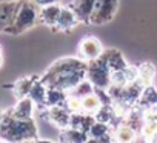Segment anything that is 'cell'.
I'll list each match as a JSON object with an SVG mask.
<instances>
[{
	"mask_svg": "<svg viewBox=\"0 0 157 143\" xmlns=\"http://www.w3.org/2000/svg\"><path fill=\"white\" fill-rule=\"evenodd\" d=\"M0 2H16V0H0Z\"/></svg>",
	"mask_w": 157,
	"mask_h": 143,
	"instance_id": "cell-29",
	"label": "cell"
},
{
	"mask_svg": "<svg viewBox=\"0 0 157 143\" xmlns=\"http://www.w3.org/2000/svg\"><path fill=\"white\" fill-rule=\"evenodd\" d=\"M119 0H97L94 11L91 14L90 23L91 25H105L111 22L117 13Z\"/></svg>",
	"mask_w": 157,
	"mask_h": 143,
	"instance_id": "cell-4",
	"label": "cell"
},
{
	"mask_svg": "<svg viewBox=\"0 0 157 143\" xmlns=\"http://www.w3.org/2000/svg\"><path fill=\"white\" fill-rule=\"evenodd\" d=\"M137 102H139V105L142 106V109L155 108V106H157V91H155V88H154L152 85L143 88V92L140 94V97H139Z\"/></svg>",
	"mask_w": 157,
	"mask_h": 143,
	"instance_id": "cell-19",
	"label": "cell"
},
{
	"mask_svg": "<svg viewBox=\"0 0 157 143\" xmlns=\"http://www.w3.org/2000/svg\"><path fill=\"white\" fill-rule=\"evenodd\" d=\"M48 119L59 128L65 129L69 126V120H71V112L66 109L65 105H57V106H51L48 108Z\"/></svg>",
	"mask_w": 157,
	"mask_h": 143,
	"instance_id": "cell-9",
	"label": "cell"
},
{
	"mask_svg": "<svg viewBox=\"0 0 157 143\" xmlns=\"http://www.w3.org/2000/svg\"><path fill=\"white\" fill-rule=\"evenodd\" d=\"M86 66H88V62H85L82 58L66 57V58L57 60L46 71L45 76H57V74H63V73H71V71H83V73H86Z\"/></svg>",
	"mask_w": 157,
	"mask_h": 143,
	"instance_id": "cell-6",
	"label": "cell"
},
{
	"mask_svg": "<svg viewBox=\"0 0 157 143\" xmlns=\"http://www.w3.org/2000/svg\"><path fill=\"white\" fill-rule=\"evenodd\" d=\"M63 105L66 106V109L69 112H78V111H82V97H78L75 94H68Z\"/></svg>",
	"mask_w": 157,
	"mask_h": 143,
	"instance_id": "cell-25",
	"label": "cell"
},
{
	"mask_svg": "<svg viewBox=\"0 0 157 143\" xmlns=\"http://www.w3.org/2000/svg\"><path fill=\"white\" fill-rule=\"evenodd\" d=\"M116 140L117 141H123V143H129V141H134L136 140V129L131 126V125H120L117 126L116 132Z\"/></svg>",
	"mask_w": 157,
	"mask_h": 143,
	"instance_id": "cell-22",
	"label": "cell"
},
{
	"mask_svg": "<svg viewBox=\"0 0 157 143\" xmlns=\"http://www.w3.org/2000/svg\"><path fill=\"white\" fill-rule=\"evenodd\" d=\"M3 65V51H2V45H0V68Z\"/></svg>",
	"mask_w": 157,
	"mask_h": 143,
	"instance_id": "cell-28",
	"label": "cell"
},
{
	"mask_svg": "<svg viewBox=\"0 0 157 143\" xmlns=\"http://www.w3.org/2000/svg\"><path fill=\"white\" fill-rule=\"evenodd\" d=\"M0 140L34 141L37 140V126L33 119H17L8 111L3 114L0 123Z\"/></svg>",
	"mask_w": 157,
	"mask_h": 143,
	"instance_id": "cell-1",
	"label": "cell"
},
{
	"mask_svg": "<svg viewBox=\"0 0 157 143\" xmlns=\"http://www.w3.org/2000/svg\"><path fill=\"white\" fill-rule=\"evenodd\" d=\"M102 58L105 60V63L109 66L111 73L113 71H120V69H125L128 65L125 62V57L122 55V52L119 49H108V51H103L102 54Z\"/></svg>",
	"mask_w": 157,
	"mask_h": 143,
	"instance_id": "cell-13",
	"label": "cell"
},
{
	"mask_svg": "<svg viewBox=\"0 0 157 143\" xmlns=\"http://www.w3.org/2000/svg\"><path fill=\"white\" fill-rule=\"evenodd\" d=\"M36 80H39L37 77L31 76V77H23L20 80L16 82V85L13 86V91H14V96L17 99H23L26 96H29V91L33 88V85L36 83Z\"/></svg>",
	"mask_w": 157,
	"mask_h": 143,
	"instance_id": "cell-18",
	"label": "cell"
},
{
	"mask_svg": "<svg viewBox=\"0 0 157 143\" xmlns=\"http://www.w3.org/2000/svg\"><path fill=\"white\" fill-rule=\"evenodd\" d=\"M139 77L137 80L146 88V86H151L152 82H154V77H155V66L149 62H145L142 63L139 68Z\"/></svg>",
	"mask_w": 157,
	"mask_h": 143,
	"instance_id": "cell-16",
	"label": "cell"
},
{
	"mask_svg": "<svg viewBox=\"0 0 157 143\" xmlns=\"http://www.w3.org/2000/svg\"><path fill=\"white\" fill-rule=\"evenodd\" d=\"M2 119H3V114H2V112H0V123H2Z\"/></svg>",
	"mask_w": 157,
	"mask_h": 143,
	"instance_id": "cell-30",
	"label": "cell"
},
{
	"mask_svg": "<svg viewBox=\"0 0 157 143\" xmlns=\"http://www.w3.org/2000/svg\"><path fill=\"white\" fill-rule=\"evenodd\" d=\"M66 99V91L60 89V88H56V86H49L48 91H46V108H51V106H57V105H63Z\"/></svg>",
	"mask_w": 157,
	"mask_h": 143,
	"instance_id": "cell-21",
	"label": "cell"
},
{
	"mask_svg": "<svg viewBox=\"0 0 157 143\" xmlns=\"http://www.w3.org/2000/svg\"><path fill=\"white\" fill-rule=\"evenodd\" d=\"M46 91H48V86L42 80H36V83L33 85V88L29 91V97L33 99L36 106L46 108V105H45V102H46Z\"/></svg>",
	"mask_w": 157,
	"mask_h": 143,
	"instance_id": "cell-15",
	"label": "cell"
},
{
	"mask_svg": "<svg viewBox=\"0 0 157 143\" xmlns=\"http://www.w3.org/2000/svg\"><path fill=\"white\" fill-rule=\"evenodd\" d=\"M77 23H78V19H77L75 13L72 11V8H71L69 5H68V6H62V11H60V16H59L56 29H57V31L68 32V31H71Z\"/></svg>",
	"mask_w": 157,
	"mask_h": 143,
	"instance_id": "cell-10",
	"label": "cell"
},
{
	"mask_svg": "<svg viewBox=\"0 0 157 143\" xmlns=\"http://www.w3.org/2000/svg\"><path fill=\"white\" fill-rule=\"evenodd\" d=\"M60 11H62V6L59 3H51V5L40 6V22H43L48 26L56 28Z\"/></svg>",
	"mask_w": 157,
	"mask_h": 143,
	"instance_id": "cell-14",
	"label": "cell"
},
{
	"mask_svg": "<svg viewBox=\"0 0 157 143\" xmlns=\"http://www.w3.org/2000/svg\"><path fill=\"white\" fill-rule=\"evenodd\" d=\"M94 91H96L94 85H93L88 79H83L82 82L77 83V86H75L71 92L75 94V96H78V97H85V96H88V94H91V92H94Z\"/></svg>",
	"mask_w": 157,
	"mask_h": 143,
	"instance_id": "cell-24",
	"label": "cell"
},
{
	"mask_svg": "<svg viewBox=\"0 0 157 143\" xmlns=\"http://www.w3.org/2000/svg\"><path fill=\"white\" fill-rule=\"evenodd\" d=\"M96 2L97 0H72V2L69 3V6L75 13L78 22L90 23V19H91V14L94 11Z\"/></svg>",
	"mask_w": 157,
	"mask_h": 143,
	"instance_id": "cell-7",
	"label": "cell"
},
{
	"mask_svg": "<svg viewBox=\"0 0 157 143\" xmlns=\"http://www.w3.org/2000/svg\"><path fill=\"white\" fill-rule=\"evenodd\" d=\"M85 76L94 85L96 89H105L106 91L111 86V69L102 57L97 58V60L88 62Z\"/></svg>",
	"mask_w": 157,
	"mask_h": 143,
	"instance_id": "cell-3",
	"label": "cell"
},
{
	"mask_svg": "<svg viewBox=\"0 0 157 143\" xmlns=\"http://www.w3.org/2000/svg\"><path fill=\"white\" fill-rule=\"evenodd\" d=\"M88 141H111L113 137L109 134V125L106 122L96 120L88 131Z\"/></svg>",
	"mask_w": 157,
	"mask_h": 143,
	"instance_id": "cell-11",
	"label": "cell"
},
{
	"mask_svg": "<svg viewBox=\"0 0 157 143\" xmlns=\"http://www.w3.org/2000/svg\"><path fill=\"white\" fill-rule=\"evenodd\" d=\"M102 54H103L102 42L94 36H88V37L82 39L80 43H78V57L85 62L97 60L102 57Z\"/></svg>",
	"mask_w": 157,
	"mask_h": 143,
	"instance_id": "cell-5",
	"label": "cell"
},
{
	"mask_svg": "<svg viewBox=\"0 0 157 143\" xmlns=\"http://www.w3.org/2000/svg\"><path fill=\"white\" fill-rule=\"evenodd\" d=\"M103 102L100 99V96L94 91L85 97H82V111L83 112H88V114H96L100 108H102Z\"/></svg>",
	"mask_w": 157,
	"mask_h": 143,
	"instance_id": "cell-17",
	"label": "cell"
},
{
	"mask_svg": "<svg viewBox=\"0 0 157 143\" xmlns=\"http://www.w3.org/2000/svg\"><path fill=\"white\" fill-rule=\"evenodd\" d=\"M39 6H45V5H51V3H59L60 0H34Z\"/></svg>",
	"mask_w": 157,
	"mask_h": 143,
	"instance_id": "cell-27",
	"label": "cell"
},
{
	"mask_svg": "<svg viewBox=\"0 0 157 143\" xmlns=\"http://www.w3.org/2000/svg\"><path fill=\"white\" fill-rule=\"evenodd\" d=\"M39 20H40V6L34 0H20L16 17H14L11 26L5 32L22 34V32L31 29Z\"/></svg>",
	"mask_w": 157,
	"mask_h": 143,
	"instance_id": "cell-2",
	"label": "cell"
},
{
	"mask_svg": "<svg viewBox=\"0 0 157 143\" xmlns=\"http://www.w3.org/2000/svg\"><path fill=\"white\" fill-rule=\"evenodd\" d=\"M88 132L82 131V129H77V128H72V126H68L63 129L62 132V140L63 141H74V143H83V141H88Z\"/></svg>",
	"mask_w": 157,
	"mask_h": 143,
	"instance_id": "cell-20",
	"label": "cell"
},
{
	"mask_svg": "<svg viewBox=\"0 0 157 143\" xmlns=\"http://www.w3.org/2000/svg\"><path fill=\"white\" fill-rule=\"evenodd\" d=\"M19 2L20 0H16V2H0V31H6L14 17L16 13L19 9Z\"/></svg>",
	"mask_w": 157,
	"mask_h": 143,
	"instance_id": "cell-8",
	"label": "cell"
},
{
	"mask_svg": "<svg viewBox=\"0 0 157 143\" xmlns=\"http://www.w3.org/2000/svg\"><path fill=\"white\" fill-rule=\"evenodd\" d=\"M34 106L36 103L33 102V99L29 96L23 97V99H19L17 105L10 109L11 114L17 119H33V114H34Z\"/></svg>",
	"mask_w": 157,
	"mask_h": 143,
	"instance_id": "cell-12",
	"label": "cell"
},
{
	"mask_svg": "<svg viewBox=\"0 0 157 143\" xmlns=\"http://www.w3.org/2000/svg\"><path fill=\"white\" fill-rule=\"evenodd\" d=\"M140 134L145 140H152L157 135V120H143L140 126Z\"/></svg>",
	"mask_w": 157,
	"mask_h": 143,
	"instance_id": "cell-23",
	"label": "cell"
},
{
	"mask_svg": "<svg viewBox=\"0 0 157 143\" xmlns=\"http://www.w3.org/2000/svg\"><path fill=\"white\" fill-rule=\"evenodd\" d=\"M143 120H157V106L143 109Z\"/></svg>",
	"mask_w": 157,
	"mask_h": 143,
	"instance_id": "cell-26",
	"label": "cell"
}]
</instances>
